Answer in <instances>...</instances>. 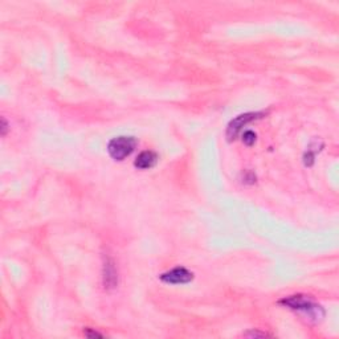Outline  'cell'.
I'll return each instance as SVG.
<instances>
[{
	"instance_id": "6da1fadb",
	"label": "cell",
	"mask_w": 339,
	"mask_h": 339,
	"mask_svg": "<svg viewBox=\"0 0 339 339\" xmlns=\"http://www.w3.org/2000/svg\"><path fill=\"white\" fill-rule=\"evenodd\" d=\"M280 303L284 305V306L289 307V309L305 314L309 320L314 321V322H320L323 317H325V310L322 309V306H320L318 303L313 302V301L306 296H301V294H298V296H290L287 297V298H284V300H281Z\"/></svg>"
},
{
	"instance_id": "7a4b0ae2",
	"label": "cell",
	"mask_w": 339,
	"mask_h": 339,
	"mask_svg": "<svg viewBox=\"0 0 339 339\" xmlns=\"http://www.w3.org/2000/svg\"><path fill=\"white\" fill-rule=\"evenodd\" d=\"M137 139L134 137H117L109 142L108 151L114 160H124L135 150Z\"/></svg>"
},
{
	"instance_id": "3957f363",
	"label": "cell",
	"mask_w": 339,
	"mask_h": 339,
	"mask_svg": "<svg viewBox=\"0 0 339 339\" xmlns=\"http://www.w3.org/2000/svg\"><path fill=\"white\" fill-rule=\"evenodd\" d=\"M160 281H163L166 284L170 285H180V284H188L193 280L192 272H189L188 269L183 267H178L171 269L170 272L160 274L159 276Z\"/></svg>"
},
{
	"instance_id": "277c9868",
	"label": "cell",
	"mask_w": 339,
	"mask_h": 339,
	"mask_svg": "<svg viewBox=\"0 0 339 339\" xmlns=\"http://www.w3.org/2000/svg\"><path fill=\"white\" fill-rule=\"evenodd\" d=\"M264 115V113H245V114L238 115L235 119H232L228 125V129H227V137L229 140L235 139L237 137V134L240 133L243 127L245 126L249 122L254 121V119H258Z\"/></svg>"
},
{
	"instance_id": "5b68a950",
	"label": "cell",
	"mask_w": 339,
	"mask_h": 339,
	"mask_svg": "<svg viewBox=\"0 0 339 339\" xmlns=\"http://www.w3.org/2000/svg\"><path fill=\"white\" fill-rule=\"evenodd\" d=\"M158 162V154L154 151H143L138 155L134 162V166L139 170H149L154 167Z\"/></svg>"
},
{
	"instance_id": "8992f818",
	"label": "cell",
	"mask_w": 339,
	"mask_h": 339,
	"mask_svg": "<svg viewBox=\"0 0 339 339\" xmlns=\"http://www.w3.org/2000/svg\"><path fill=\"white\" fill-rule=\"evenodd\" d=\"M105 276H104V284L105 287L111 289V287H115L118 284V276L117 271H115L114 264L111 261H106L105 264Z\"/></svg>"
},
{
	"instance_id": "52a82bcc",
	"label": "cell",
	"mask_w": 339,
	"mask_h": 339,
	"mask_svg": "<svg viewBox=\"0 0 339 339\" xmlns=\"http://www.w3.org/2000/svg\"><path fill=\"white\" fill-rule=\"evenodd\" d=\"M243 142H244L247 146H252V144L256 142V134L251 130L245 131V133L243 134Z\"/></svg>"
},
{
	"instance_id": "ba28073f",
	"label": "cell",
	"mask_w": 339,
	"mask_h": 339,
	"mask_svg": "<svg viewBox=\"0 0 339 339\" xmlns=\"http://www.w3.org/2000/svg\"><path fill=\"white\" fill-rule=\"evenodd\" d=\"M84 334L86 336H90V338H93V336H100V338H101V334H98V333H95V331H90V330H85L84 331Z\"/></svg>"
},
{
	"instance_id": "9c48e42d",
	"label": "cell",
	"mask_w": 339,
	"mask_h": 339,
	"mask_svg": "<svg viewBox=\"0 0 339 339\" xmlns=\"http://www.w3.org/2000/svg\"><path fill=\"white\" fill-rule=\"evenodd\" d=\"M268 334L265 333H256V331H252V333H247L245 336H267Z\"/></svg>"
},
{
	"instance_id": "30bf717a",
	"label": "cell",
	"mask_w": 339,
	"mask_h": 339,
	"mask_svg": "<svg viewBox=\"0 0 339 339\" xmlns=\"http://www.w3.org/2000/svg\"><path fill=\"white\" fill-rule=\"evenodd\" d=\"M2 122H3V127H2V134H3V135H6V133H7V126H8V125H7V122H6V119H2Z\"/></svg>"
}]
</instances>
